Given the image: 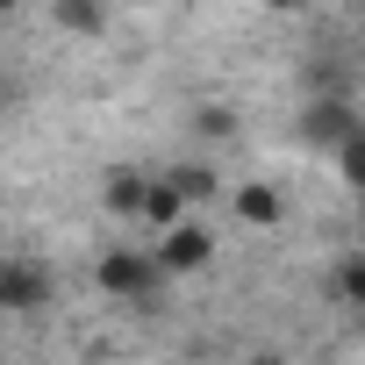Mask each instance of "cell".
Wrapping results in <instances>:
<instances>
[{
  "mask_svg": "<svg viewBox=\"0 0 365 365\" xmlns=\"http://www.w3.org/2000/svg\"><path fill=\"white\" fill-rule=\"evenodd\" d=\"M150 265H158V279H187V272H208V265H215V230H201V222L187 215L179 230H165V237H158Z\"/></svg>",
  "mask_w": 365,
  "mask_h": 365,
  "instance_id": "cell-1",
  "label": "cell"
},
{
  "mask_svg": "<svg viewBox=\"0 0 365 365\" xmlns=\"http://www.w3.org/2000/svg\"><path fill=\"white\" fill-rule=\"evenodd\" d=\"M358 129H365V115H358L351 101H308V108H301V136H308L315 150H329V158H336Z\"/></svg>",
  "mask_w": 365,
  "mask_h": 365,
  "instance_id": "cell-2",
  "label": "cell"
},
{
  "mask_svg": "<svg viewBox=\"0 0 365 365\" xmlns=\"http://www.w3.org/2000/svg\"><path fill=\"white\" fill-rule=\"evenodd\" d=\"M93 279H101L115 301H136V294H150V287H158V265H150V251H101Z\"/></svg>",
  "mask_w": 365,
  "mask_h": 365,
  "instance_id": "cell-3",
  "label": "cell"
},
{
  "mask_svg": "<svg viewBox=\"0 0 365 365\" xmlns=\"http://www.w3.org/2000/svg\"><path fill=\"white\" fill-rule=\"evenodd\" d=\"M230 208H237L244 230H279L287 222V194L272 187V179H244V187L230 194Z\"/></svg>",
  "mask_w": 365,
  "mask_h": 365,
  "instance_id": "cell-4",
  "label": "cell"
},
{
  "mask_svg": "<svg viewBox=\"0 0 365 365\" xmlns=\"http://www.w3.org/2000/svg\"><path fill=\"white\" fill-rule=\"evenodd\" d=\"M43 301H51V272L8 258V272H0V308H8V315H29V308H43Z\"/></svg>",
  "mask_w": 365,
  "mask_h": 365,
  "instance_id": "cell-5",
  "label": "cell"
},
{
  "mask_svg": "<svg viewBox=\"0 0 365 365\" xmlns=\"http://www.w3.org/2000/svg\"><path fill=\"white\" fill-rule=\"evenodd\" d=\"M143 187H150V172L115 165V172H108V187H101V208H108V215H136V208H143Z\"/></svg>",
  "mask_w": 365,
  "mask_h": 365,
  "instance_id": "cell-6",
  "label": "cell"
},
{
  "mask_svg": "<svg viewBox=\"0 0 365 365\" xmlns=\"http://www.w3.org/2000/svg\"><path fill=\"white\" fill-rule=\"evenodd\" d=\"M136 215H143V222L165 237V230H179V222H187V201L165 187V172H150V187H143V208H136Z\"/></svg>",
  "mask_w": 365,
  "mask_h": 365,
  "instance_id": "cell-7",
  "label": "cell"
},
{
  "mask_svg": "<svg viewBox=\"0 0 365 365\" xmlns=\"http://www.w3.org/2000/svg\"><path fill=\"white\" fill-rule=\"evenodd\" d=\"M165 187H172L179 201H187V208H194V201L222 194V172H215V165H201V158H187V165H172V172H165Z\"/></svg>",
  "mask_w": 365,
  "mask_h": 365,
  "instance_id": "cell-8",
  "label": "cell"
},
{
  "mask_svg": "<svg viewBox=\"0 0 365 365\" xmlns=\"http://www.w3.org/2000/svg\"><path fill=\"white\" fill-rule=\"evenodd\" d=\"M51 22L72 29V36H101L108 29V8H101V0H51Z\"/></svg>",
  "mask_w": 365,
  "mask_h": 365,
  "instance_id": "cell-9",
  "label": "cell"
},
{
  "mask_svg": "<svg viewBox=\"0 0 365 365\" xmlns=\"http://www.w3.org/2000/svg\"><path fill=\"white\" fill-rule=\"evenodd\" d=\"M329 294H336L344 308H365V251H351V258L329 265Z\"/></svg>",
  "mask_w": 365,
  "mask_h": 365,
  "instance_id": "cell-10",
  "label": "cell"
},
{
  "mask_svg": "<svg viewBox=\"0 0 365 365\" xmlns=\"http://www.w3.org/2000/svg\"><path fill=\"white\" fill-rule=\"evenodd\" d=\"M194 136L230 143V136H237V108H194Z\"/></svg>",
  "mask_w": 365,
  "mask_h": 365,
  "instance_id": "cell-11",
  "label": "cell"
},
{
  "mask_svg": "<svg viewBox=\"0 0 365 365\" xmlns=\"http://www.w3.org/2000/svg\"><path fill=\"white\" fill-rule=\"evenodd\" d=\"M336 172H344V179H351V187L365 194V129H358V136H351V143L336 150Z\"/></svg>",
  "mask_w": 365,
  "mask_h": 365,
  "instance_id": "cell-12",
  "label": "cell"
},
{
  "mask_svg": "<svg viewBox=\"0 0 365 365\" xmlns=\"http://www.w3.org/2000/svg\"><path fill=\"white\" fill-rule=\"evenodd\" d=\"M8 101H15V79H0V108H8Z\"/></svg>",
  "mask_w": 365,
  "mask_h": 365,
  "instance_id": "cell-13",
  "label": "cell"
},
{
  "mask_svg": "<svg viewBox=\"0 0 365 365\" xmlns=\"http://www.w3.org/2000/svg\"><path fill=\"white\" fill-rule=\"evenodd\" d=\"M358 222H365V194H358Z\"/></svg>",
  "mask_w": 365,
  "mask_h": 365,
  "instance_id": "cell-14",
  "label": "cell"
},
{
  "mask_svg": "<svg viewBox=\"0 0 365 365\" xmlns=\"http://www.w3.org/2000/svg\"><path fill=\"white\" fill-rule=\"evenodd\" d=\"M0 272H8V258H0Z\"/></svg>",
  "mask_w": 365,
  "mask_h": 365,
  "instance_id": "cell-15",
  "label": "cell"
}]
</instances>
